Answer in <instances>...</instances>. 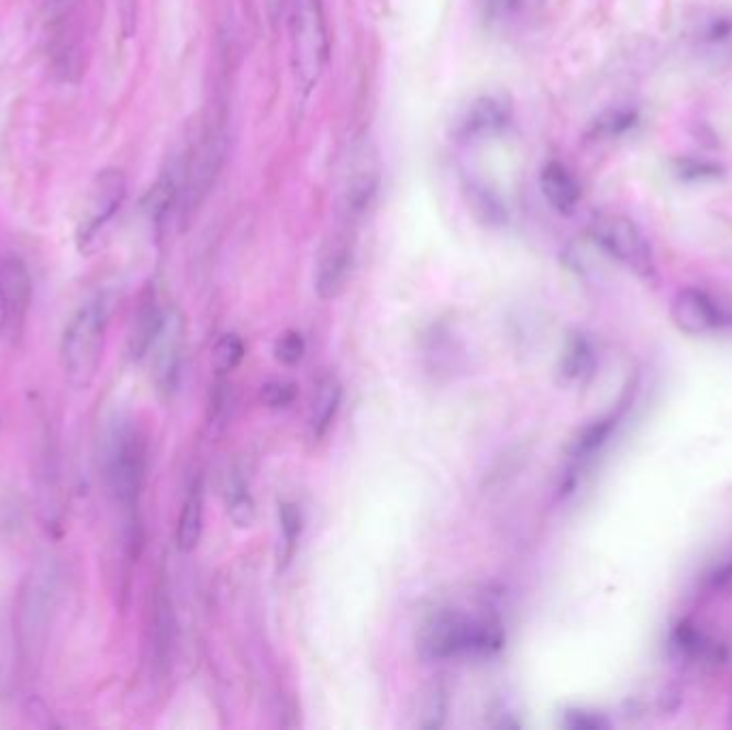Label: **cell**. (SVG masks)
Wrapping results in <instances>:
<instances>
[{
    "label": "cell",
    "mask_w": 732,
    "mask_h": 730,
    "mask_svg": "<svg viewBox=\"0 0 732 730\" xmlns=\"http://www.w3.org/2000/svg\"><path fill=\"white\" fill-rule=\"evenodd\" d=\"M244 343L236 334H225L219 339L214 347V365L223 373L234 370L236 366L243 363Z\"/></svg>",
    "instance_id": "83f0119b"
},
{
    "label": "cell",
    "mask_w": 732,
    "mask_h": 730,
    "mask_svg": "<svg viewBox=\"0 0 732 730\" xmlns=\"http://www.w3.org/2000/svg\"><path fill=\"white\" fill-rule=\"evenodd\" d=\"M675 174L688 182H707L718 180L724 176V167L720 163L696 159V157H681L675 162Z\"/></svg>",
    "instance_id": "cb8c5ba5"
},
{
    "label": "cell",
    "mask_w": 732,
    "mask_h": 730,
    "mask_svg": "<svg viewBox=\"0 0 732 730\" xmlns=\"http://www.w3.org/2000/svg\"><path fill=\"white\" fill-rule=\"evenodd\" d=\"M304 352H307L304 339H302V334L296 332V330H287V332H284V334L277 339V343H275L277 361L287 366L298 365V363L304 358Z\"/></svg>",
    "instance_id": "f1b7e54d"
},
{
    "label": "cell",
    "mask_w": 732,
    "mask_h": 730,
    "mask_svg": "<svg viewBox=\"0 0 732 730\" xmlns=\"http://www.w3.org/2000/svg\"><path fill=\"white\" fill-rule=\"evenodd\" d=\"M176 322L171 318L165 320L162 334L157 341H162V350L155 358V377L163 390H171L178 379V366H180V347H178V334H176Z\"/></svg>",
    "instance_id": "d6986e66"
},
{
    "label": "cell",
    "mask_w": 732,
    "mask_h": 730,
    "mask_svg": "<svg viewBox=\"0 0 732 730\" xmlns=\"http://www.w3.org/2000/svg\"><path fill=\"white\" fill-rule=\"evenodd\" d=\"M540 7V0H480L485 24L497 31H512L529 20Z\"/></svg>",
    "instance_id": "2e32d148"
},
{
    "label": "cell",
    "mask_w": 732,
    "mask_h": 730,
    "mask_svg": "<svg viewBox=\"0 0 732 730\" xmlns=\"http://www.w3.org/2000/svg\"><path fill=\"white\" fill-rule=\"evenodd\" d=\"M165 320H167V316L163 313L159 298H157L155 289L148 287L140 298L133 325L129 332V356L133 361H142L155 347Z\"/></svg>",
    "instance_id": "7c38bea8"
},
{
    "label": "cell",
    "mask_w": 732,
    "mask_h": 730,
    "mask_svg": "<svg viewBox=\"0 0 732 730\" xmlns=\"http://www.w3.org/2000/svg\"><path fill=\"white\" fill-rule=\"evenodd\" d=\"M153 639H155V660L165 666L171 657L174 648V610L167 591L159 587L155 596V619H153Z\"/></svg>",
    "instance_id": "ffe728a7"
},
{
    "label": "cell",
    "mask_w": 732,
    "mask_h": 730,
    "mask_svg": "<svg viewBox=\"0 0 732 730\" xmlns=\"http://www.w3.org/2000/svg\"><path fill=\"white\" fill-rule=\"evenodd\" d=\"M133 2H135V0H122V15H124V22H131V20H133Z\"/></svg>",
    "instance_id": "836d02e7"
},
{
    "label": "cell",
    "mask_w": 732,
    "mask_h": 730,
    "mask_svg": "<svg viewBox=\"0 0 732 730\" xmlns=\"http://www.w3.org/2000/svg\"><path fill=\"white\" fill-rule=\"evenodd\" d=\"M124 198H126V178L121 169L106 167L97 172V176L90 180L86 189L80 219L76 225V243L80 253L92 251V244L99 241L103 230L119 214Z\"/></svg>",
    "instance_id": "8992f818"
},
{
    "label": "cell",
    "mask_w": 732,
    "mask_h": 730,
    "mask_svg": "<svg viewBox=\"0 0 732 730\" xmlns=\"http://www.w3.org/2000/svg\"><path fill=\"white\" fill-rule=\"evenodd\" d=\"M591 239L605 253H609L612 259L625 264L641 277L653 275V255L647 239L636 228L634 221H630L623 214H598L591 221Z\"/></svg>",
    "instance_id": "52a82bcc"
},
{
    "label": "cell",
    "mask_w": 732,
    "mask_h": 730,
    "mask_svg": "<svg viewBox=\"0 0 732 730\" xmlns=\"http://www.w3.org/2000/svg\"><path fill=\"white\" fill-rule=\"evenodd\" d=\"M352 262H354V251L345 234H336L334 239L328 241L320 255L318 279H315L318 294L324 300L336 298L345 289L352 273Z\"/></svg>",
    "instance_id": "8fae6325"
},
{
    "label": "cell",
    "mask_w": 732,
    "mask_h": 730,
    "mask_svg": "<svg viewBox=\"0 0 732 730\" xmlns=\"http://www.w3.org/2000/svg\"><path fill=\"white\" fill-rule=\"evenodd\" d=\"M379 189V162L375 153L365 146L358 148L352 157L350 169L341 187V206L350 221L363 217Z\"/></svg>",
    "instance_id": "30bf717a"
},
{
    "label": "cell",
    "mask_w": 732,
    "mask_h": 730,
    "mask_svg": "<svg viewBox=\"0 0 732 730\" xmlns=\"http://www.w3.org/2000/svg\"><path fill=\"white\" fill-rule=\"evenodd\" d=\"M330 40L322 0H298L291 18V60L296 80L311 90L324 76Z\"/></svg>",
    "instance_id": "5b68a950"
},
{
    "label": "cell",
    "mask_w": 732,
    "mask_h": 730,
    "mask_svg": "<svg viewBox=\"0 0 732 730\" xmlns=\"http://www.w3.org/2000/svg\"><path fill=\"white\" fill-rule=\"evenodd\" d=\"M594 366V358H591V350L587 345V341L583 339H574L569 343L568 352L564 356V375L568 379H580L583 375H587Z\"/></svg>",
    "instance_id": "484cf974"
},
{
    "label": "cell",
    "mask_w": 732,
    "mask_h": 730,
    "mask_svg": "<svg viewBox=\"0 0 732 730\" xmlns=\"http://www.w3.org/2000/svg\"><path fill=\"white\" fill-rule=\"evenodd\" d=\"M472 203L487 223H501L506 219V208L485 187H472Z\"/></svg>",
    "instance_id": "4dcf8cb0"
},
{
    "label": "cell",
    "mask_w": 732,
    "mask_h": 730,
    "mask_svg": "<svg viewBox=\"0 0 732 730\" xmlns=\"http://www.w3.org/2000/svg\"><path fill=\"white\" fill-rule=\"evenodd\" d=\"M540 189L546 202L559 214H572L580 202V185L562 162H548L542 167Z\"/></svg>",
    "instance_id": "5bb4252c"
},
{
    "label": "cell",
    "mask_w": 732,
    "mask_h": 730,
    "mask_svg": "<svg viewBox=\"0 0 732 730\" xmlns=\"http://www.w3.org/2000/svg\"><path fill=\"white\" fill-rule=\"evenodd\" d=\"M512 121V103L501 92L476 97L454 122L452 137L461 144H478L497 137Z\"/></svg>",
    "instance_id": "9c48e42d"
},
{
    "label": "cell",
    "mask_w": 732,
    "mask_h": 730,
    "mask_svg": "<svg viewBox=\"0 0 732 730\" xmlns=\"http://www.w3.org/2000/svg\"><path fill=\"white\" fill-rule=\"evenodd\" d=\"M33 305V279L18 255L0 257V341L18 343Z\"/></svg>",
    "instance_id": "ba28073f"
},
{
    "label": "cell",
    "mask_w": 732,
    "mask_h": 730,
    "mask_svg": "<svg viewBox=\"0 0 732 730\" xmlns=\"http://www.w3.org/2000/svg\"><path fill=\"white\" fill-rule=\"evenodd\" d=\"M607 435H609V424L600 422V424L587 429V431L578 438V442H576V446H574V452H576L578 456H585V454H589V452H594L596 447L600 446V444L607 440Z\"/></svg>",
    "instance_id": "1f68e13d"
},
{
    "label": "cell",
    "mask_w": 732,
    "mask_h": 730,
    "mask_svg": "<svg viewBox=\"0 0 732 730\" xmlns=\"http://www.w3.org/2000/svg\"><path fill=\"white\" fill-rule=\"evenodd\" d=\"M341 406V386L334 377H324L318 384L311 403V431L315 438H324Z\"/></svg>",
    "instance_id": "ac0fdd59"
},
{
    "label": "cell",
    "mask_w": 732,
    "mask_h": 730,
    "mask_svg": "<svg viewBox=\"0 0 732 730\" xmlns=\"http://www.w3.org/2000/svg\"><path fill=\"white\" fill-rule=\"evenodd\" d=\"M203 529V493L202 485L196 483L185 504H182V512L178 519V528H176V544L182 553H191L202 538Z\"/></svg>",
    "instance_id": "e0dca14e"
},
{
    "label": "cell",
    "mask_w": 732,
    "mask_h": 730,
    "mask_svg": "<svg viewBox=\"0 0 732 730\" xmlns=\"http://www.w3.org/2000/svg\"><path fill=\"white\" fill-rule=\"evenodd\" d=\"M279 523H281V533H284V551H281V560L285 564L291 562L296 542L300 538L302 531V515L300 508L291 501H284L279 508Z\"/></svg>",
    "instance_id": "d4e9b609"
},
{
    "label": "cell",
    "mask_w": 732,
    "mask_h": 730,
    "mask_svg": "<svg viewBox=\"0 0 732 730\" xmlns=\"http://www.w3.org/2000/svg\"><path fill=\"white\" fill-rule=\"evenodd\" d=\"M262 403L270 409H285L296 401V386L291 381H268L259 390Z\"/></svg>",
    "instance_id": "f546056e"
},
{
    "label": "cell",
    "mask_w": 732,
    "mask_h": 730,
    "mask_svg": "<svg viewBox=\"0 0 732 730\" xmlns=\"http://www.w3.org/2000/svg\"><path fill=\"white\" fill-rule=\"evenodd\" d=\"M673 322L686 334H705L720 324V311L705 291L681 289L673 300Z\"/></svg>",
    "instance_id": "4fadbf2b"
},
{
    "label": "cell",
    "mask_w": 732,
    "mask_h": 730,
    "mask_svg": "<svg viewBox=\"0 0 732 730\" xmlns=\"http://www.w3.org/2000/svg\"><path fill=\"white\" fill-rule=\"evenodd\" d=\"M566 727L574 730H600L607 729L609 722L591 711H568Z\"/></svg>",
    "instance_id": "d6a6232c"
},
{
    "label": "cell",
    "mask_w": 732,
    "mask_h": 730,
    "mask_svg": "<svg viewBox=\"0 0 732 730\" xmlns=\"http://www.w3.org/2000/svg\"><path fill=\"white\" fill-rule=\"evenodd\" d=\"M700 54L713 65H727L732 58V15L718 13L702 22L698 35Z\"/></svg>",
    "instance_id": "9a60e30c"
},
{
    "label": "cell",
    "mask_w": 732,
    "mask_h": 730,
    "mask_svg": "<svg viewBox=\"0 0 732 730\" xmlns=\"http://www.w3.org/2000/svg\"><path fill=\"white\" fill-rule=\"evenodd\" d=\"M54 2H60V0H54Z\"/></svg>",
    "instance_id": "e575fe53"
},
{
    "label": "cell",
    "mask_w": 732,
    "mask_h": 730,
    "mask_svg": "<svg viewBox=\"0 0 732 730\" xmlns=\"http://www.w3.org/2000/svg\"><path fill=\"white\" fill-rule=\"evenodd\" d=\"M56 600H58V566L52 557H43L26 574L15 607L18 648L22 662L29 666L37 664L45 651Z\"/></svg>",
    "instance_id": "6da1fadb"
},
{
    "label": "cell",
    "mask_w": 732,
    "mask_h": 730,
    "mask_svg": "<svg viewBox=\"0 0 732 730\" xmlns=\"http://www.w3.org/2000/svg\"><path fill=\"white\" fill-rule=\"evenodd\" d=\"M503 645L499 621L488 617H465L454 610H440L420 630V653L426 660L458 655H485Z\"/></svg>",
    "instance_id": "7a4b0ae2"
},
{
    "label": "cell",
    "mask_w": 732,
    "mask_h": 730,
    "mask_svg": "<svg viewBox=\"0 0 732 730\" xmlns=\"http://www.w3.org/2000/svg\"><path fill=\"white\" fill-rule=\"evenodd\" d=\"M420 711H422V718H420L422 729H440L446 720V692L442 688H431L422 700Z\"/></svg>",
    "instance_id": "4316f807"
},
{
    "label": "cell",
    "mask_w": 732,
    "mask_h": 730,
    "mask_svg": "<svg viewBox=\"0 0 732 730\" xmlns=\"http://www.w3.org/2000/svg\"><path fill=\"white\" fill-rule=\"evenodd\" d=\"M639 122V112L634 108H612L600 114L591 124V137L614 140L634 129Z\"/></svg>",
    "instance_id": "7402d4cb"
},
{
    "label": "cell",
    "mask_w": 732,
    "mask_h": 730,
    "mask_svg": "<svg viewBox=\"0 0 732 730\" xmlns=\"http://www.w3.org/2000/svg\"><path fill=\"white\" fill-rule=\"evenodd\" d=\"M108 309L101 298L84 302L60 339V368L74 390H88L99 373L106 347Z\"/></svg>",
    "instance_id": "3957f363"
},
{
    "label": "cell",
    "mask_w": 732,
    "mask_h": 730,
    "mask_svg": "<svg viewBox=\"0 0 732 730\" xmlns=\"http://www.w3.org/2000/svg\"><path fill=\"white\" fill-rule=\"evenodd\" d=\"M228 510L232 521L239 528H251L255 521V504L244 487L243 480L234 476V480L228 487Z\"/></svg>",
    "instance_id": "603a6c76"
},
{
    "label": "cell",
    "mask_w": 732,
    "mask_h": 730,
    "mask_svg": "<svg viewBox=\"0 0 732 730\" xmlns=\"http://www.w3.org/2000/svg\"><path fill=\"white\" fill-rule=\"evenodd\" d=\"M106 485L124 510H135L146 474V446L133 424H119L103 447Z\"/></svg>",
    "instance_id": "277c9868"
},
{
    "label": "cell",
    "mask_w": 732,
    "mask_h": 730,
    "mask_svg": "<svg viewBox=\"0 0 732 730\" xmlns=\"http://www.w3.org/2000/svg\"><path fill=\"white\" fill-rule=\"evenodd\" d=\"M673 650L681 657L688 660H702V662H718L720 648L711 643L702 632H698L690 623H681L673 634Z\"/></svg>",
    "instance_id": "44dd1931"
}]
</instances>
